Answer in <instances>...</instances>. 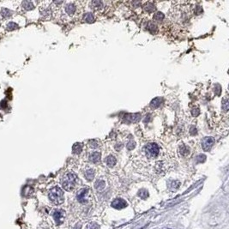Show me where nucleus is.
Returning <instances> with one entry per match:
<instances>
[{
    "instance_id": "412c9836",
    "label": "nucleus",
    "mask_w": 229,
    "mask_h": 229,
    "mask_svg": "<svg viewBox=\"0 0 229 229\" xmlns=\"http://www.w3.org/2000/svg\"><path fill=\"white\" fill-rule=\"evenodd\" d=\"M99 142L97 141V140H95V139L90 140V141L88 142V147L90 149H97L99 147Z\"/></svg>"
},
{
    "instance_id": "aec40b11",
    "label": "nucleus",
    "mask_w": 229,
    "mask_h": 229,
    "mask_svg": "<svg viewBox=\"0 0 229 229\" xmlns=\"http://www.w3.org/2000/svg\"><path fill=\"white\" fill-rule=\"evenodd\" d=\"M161 102H162V99H160V98H155V99H154L151 101V107L153 108H158V107H160V105H161Z\"/></svg>"
},
{
    "instance_id": "4be33fe9",
    "label": "nucleus",
    "mask_w": 229,
    "mask_h": 229,
    "mask_svg": "<svg viewBox=\"0 0 229 229\" xmlns=\"http://www.w3.org/2000/svg\"><path fill=\"white\" fill-rule=\"evenodd\" d=\"M138 196H139L142 199H146L148 197H149V192H148V191L145 190V189H142V190H140L139 192H138Z\"/></svg>"
},
{
    "instance_id": "c756f323",
    "label": "nucleus",
    "mask_w": 229,
    "mask_h": 229,
    "mask_svg": "<svg viewBox=\"0 0 229 229\" xmlns=\"http://www.w3.org/2000/svg\"><path fill=\"white\" fill-rule=\"evenodd\" d=\"M205 158H206L205 155H200L197 156V160L198 162H202V161H204V160H205Z\"/></svg>"
},
{
    "instance_id": "b1692460",
    "label": "nucleus",
    "mask_w": 229,
    "mask_h": 229,
    "mask_svg": "<svg viewBox=\"0 0 229 229\" xmlns=\"http://www.w3.org/2000/svg\"><path fill=\"white\" fill-rule=\"evenodd\" d=\"M222 109L224 110V112H227L228 110V100L227 97L222 100Z\"/></svg>"
},
{
    "instance_id": "7c9ffc66",
    "label": "nucleus",
    "mask_w": 229,
    "mask_h": 229,
    "mask_svg": "<svg viewBox=\"0 0 229 229\" xmlns=\"http://www.w3.org/2000/svg\"><path fill=\"white\" fill-rule=\"evenodd\" d=\"M199 113H200V111H199L198 108H194V109L192 110V115L195 116V117H197Z\"/></svg>"
},
{
    "instance_id": "4468645a",
    "label": "nucleus",
    "mask_w": 229,
    "mask_h": 229,
    "mask_svg": "<svg viewBox=\"0 0 229 229\" xmlns=\"http://www.w3.org/2000/svg\"><path fill=\"white\" fill-rule=\"evenodd\" d=\"M95 187L97 191H102L106 187V182L102 180H99L95 183Z\"/></svg>"
},
{
    "instance_id": "393cba45",
    "label": "nucleus",
    "mask_w": 229,
    "mask_h": 229,
    "mask_svg": "<svg viewBox=\"0 0 229 229\" xmlns=\"http://www.w3.org/2000/svg\"><path fill=\"white\" fill-rule=\"evenodd\" d=\"M135 146H136V144H135V142L132 141V140H130L127 144H126V147H127V149H129V150H131V149H133L134 148H135Z\"/></svg>"
},
{
    "instance_id": "20e7f679",
    "label": "nucleus",
    "mask_w": 229,
    "mask_h": 229,
    "mask_svg": "<svg viewBox=\"0 0 229 229\" xmlns=\"http://www.w3.org/2000/svg\"><path fill=\"white\" fill-rule=\"evenodd\" d=\"M53 219L57 225H61L62 223L65 221V212L63 210H55L53 214Z\"/></svg>"
},
{
    "instance_id": "6e6552de",
    "label": "nucleus",
    "mask_w": 229,
    "mask_h": 229,
    "mask_svg": "<svg viewBox=\"0 0 229 229\" xmlns=\"http://www.w3.org/2000/svg\"><path fill=\"white\" fill-rule=\"evenodd\" d=\"M100 156H101V155H100V153L98 152V151H95V152H93L90 154V155H89V160L91 161L92 163H98L100 160Z\"/></svg>"
},
{
    "instance_id": "f3484780",
    "label": "nucleus",
    "mask_w": 229,
    "mask_h": 229,
    "mask_svg": "<svg viewBox=\"0 0 229 229\" xmlns=\"http://www.w3.org/2000/svg\"><path fill=\"white\" fill-rule=\"evenodd\" d=\"M72 151L76 155H79L83 151V144L82 143H75L72 147Z\"/></svg>"
},
{
    "instance_id": "a211bd4d",
    "label": "nucleus",
    "mask_w": 229,
    "mask_h": 229,
    "mask_svg": "<svg viewBox=\"0 0 229 229\" xmlns=\"http://www.w3.org/2000/svg\"><path fill=\"white\" fill-rule=\"evenodd\" d=\"M147 29L150 32V33H152V34H156L157 33V27L156 25L155 24L152 22H149L147 24Z\"/></svg>"
},
{
    "instance_id": "dca6fc26",
    "label": "nucleus",
    "mask_w": 229,
    "mask_h": 229,
    "mask_svg": "<svg viewBox=\"0 0 229 229\" xmlns=\"http://www.w3.org/2000/svg\"><path fill=\"white\" fill-rule=\"evenodd\" d=\"M165 18V15L163 13L161 12H156L155 15H154V17H153V20L156 23H160V22H162Z\"/></svg>"
},
{
    "instance_id": "2f4dec72",
    "label": "nucleus",
    "mask_w": 229,
    "mask_h": 229,
    "mask_svg": "<svg viewBox=\"0 0 229 229\" xmlns=\"http://www.w3.org/2000/svg\"><path fill=\"white\" fill-rule=\"evenodd\" d=\"M190 133H191V135H195V134H197V129L194 128V127H191V130H190Z\"/></svg>"
},
{
    "instance_id": "f03ea898",
    "label": "nucleus",
    "mask_w": 229,
    "mask_h": 229,
    "mask_svg": "<svg viewBox=\"0 0 229 229\" xmlns=\"http://www.w3.org/2000/svg\"><path fill=\"white\" fill-rule=\"evenodd\" d=\"M49 199L55 205H60L65 201V195L61 188L54 186L49 191Z\"/></svg>"
},
{
    "instance_id": "6ab92c4d",
    "label": "nucleus",
    "mask_w": 229,
    "mask_h": 229,
    "mask_svg": "<svg viewBox=\"0 0 229 229\" xmlns=\"http://www.w3.org/2000/svg\"><path fill=\"white\" fill-rule=\"evenodd\" d=\"M180 153L181 155L186 156L190 154V149L186 145H182L180 147Z\"/></svg>"
},
{
    "instance_id": "0eeeda50",
    "label": "nucleus",
    "mask_w": 229,
    "mask_h": 229,
    "mask_svg": "<svg viewBox=\"0 0 229 229\" xmlns=\"http://www.w3.org/2000/svg\"><path fill=\"white\" fill-rule=\"evenodd\" d=\"M126 206H127V202L122 198H116L112 202V207L116 210H122L126 208Z\"/></svg>"
},
{
    "instance_id": "423d86ee",
    "label": "nucleus",
    "mask_w": 229,
    "mask_h": 229,
    "mask_svg": "<svg viewBox=\"0 0 229 229\" xmlns=\"http://www.w3.org/2000/svg\"><path fill=\"white\" fill-rule=\"evenodd\" d=\"M214 139L212 137H206L202 140V148L204 151H209L213 147Z\"/></svg>"
},
{
    "instance_id": "2eb2a0df",
    "label": "nucleus",
    "mask_w": 229,
    "mask_h": 229,
    "mask_svg": "<svg viewBox=\"0 0 229 229\" xmlns=\"http://www.w3.org/2000/svg\"><path fill=\"white\" fill-rule=\"evenodd\" d=\"M95 15H93L92 13H86V14H84L83 15V21L84 22H86V23H91L93 22H95Z\"/></svg>"
},
{
    "instance_id": "f8f14e48",
    "label": "nucleus",
    "mask_w": 229,
    "mask_h": 229,
    "mask_svg": "<svg viewBox=\"0 0 229 229\" xmlns=\"http://www.w3.org/2000/svg\"><path fill=\"white\" fill-rule=\"evenodd\" d=\"M143 10H144V11L147 12V13H152L155 11V4H152V3H146L144 5H143Z\"/></svg>"
},
{
    "instance_id": "bb28decb",
    "label": "nucleus",
    "mask_w": 229,
    "mask_h": 229,
    "mask_svg": "<svg viewBox=\"0 0 229 229\" xmlns=\"http://www.w3.org/2000/svg\"><path fill=\"white\" fill-rule=\"evenodd\" d=\"M8 29L9 30H12V29H15V28H17V25L16 24H15V23H9L8 24Z\"/></svg>"
},
{
    "instance_id": "9d476101",
    "label": "nucleus",
    "mask_w": 229,
    "mask_h": 229,
    "mask_svg": "<svg viewBox=\"0 0 229 229\" xmlns=\"http://www.w3.org/2000/svg\"><path fill=\"white\" fill-rule=\"evenodd\" d=\"M65 12L69 15H73L76 12V6L72 3L66 4L65 6Z\"/></svg>"
},
{
    "instance_id": "9b49d317",
    "label": "nucleus",
    "mask_w": 229,
    "mask_h": 229,
    "mask_svg": "<svg viewBox=\"0 0 229 229\" xmlns=\"http://www.w3.org/2000/svg\"><path fill=\"white\" fill-rule=\"evenodd\" d=\"M90 8L94 11H100L103 8V3L101 1H93L90 4Z\"/></svg>"
},
{
    "instance_id": "f257e3e1",
    "label": "nucleus",
    "mask_w": 229,
    "mask_h": 229,
    "mask_svg": "<svg viewBox=\"0 0 229 229\" xmlns=\"http://www.w3.org/2000/svg\"><path fill=\"white\" fill-rule=\"evenodd\" d=\"M77 182H78V178L76 173H74L73 172H68L63 177L61 184L65 190L70 191L76 187Z\"/></svg>"
},
{
    "instance_id": "5701e85b",
    "label": "nucleus",
    "mask_w": 229,
    "mask_h": 229,
    "mask_svg": "<svg viewBox=\"0 0 229 229\" xmlns=\"http://www.w3.org/2000/svg\"><path fill=\"white\" fill-rule=\"evenodd\" d=\"M23 7L25 8L26 10H32L33 8H34V4L33 3H31L29 1H25V2H23Z\"/></svg>"
},
{
    "instance_id": "cd10ccee",
    "label": "nucleus",
    "mask_w": 229,
    "mask_h": 229,
    "mask_svg": "<svg viewBox=\"0 0 229 229\" xmlns=\"http://www.w3.org/2000/svg\"><path fill=\"white\" fill-rule=\"evenodd\" d=\"M11 12L9 11L8 10H6V9H3L2 10V15L4 16V17H6V16H10L11 15V14H10Z\"/></svg>"
},
{
    "instance_id": "473e14b6",
    "label": "nucleus",
    "mask_w": 229,
    "mask_h": 229,
    "mask_svg": "<svg viewBox=\"0 0 229 229\" xmlns=\"http://www.w3.org/2000/svg\"><path fill=\"white\" fill-rule=\"evenodd\" d=\"M75 229H80V227H75Z\"/></svg>"
},
{
    "instance_id": "7ed1b4c3",
    "label": "nucleus",
    "mask_w": 229,
    "mask_h": 229,
    "mask_svg": "<svg viewBox=\"0 0 229 229\" xmlns=\"http://www.w3.org/2000/svg\"><path fill=\"white\" fill-rule=\"evenodd\" d=\"M143 151L145 153L146 156L149 158V159H154V158H156L159 155V153H160V147L156 143H149L144 147Z\"/></svg>"
},
{
    "instance_id": "39448f33",
    "label": "nucleus",
    "mask_w": 229,
    "mask_h": 229,
    "mask_svg": "<svg viewBox=\"0 0 229 229\" xmlns=\"http://www.w3.org/2000/svg\"><path fill=\"white\" fill-rule=\"evenodd\" d=\"M89 190L88 188H83L80 191L77 192L76 195V198L78 200V202L81 203H86L87 202V197H88Z\"/></svg>"
},
{
    "instance_id": "a878e982",
    "label": "nucleus",
    "mask_w": 229,
    "mask_h": 229,
    "mask_svg": "<svg viewBox=\"0 0 229 229\" xmlns=\"http://www.w3.org/2000/svg\"><path fill=\"white\" fill-rule=\"evenodd\" d=\"M180 186V182L179 181H172V184H170V188L171 189H177V188H179Z\"/></svg>"
},
{
    "instance_id": "c85d7f7f",
    "label": "nucleus",
    "mask_w": 229,
    "mask_h": 229,
    "mask_svg": "<svg viewBox=\"0 0 229 229\" xmlns=\"http://www.w3.org/2000/svg\"><path fill=\"white\" fill-rule=\"evenodd\" d=\"M194 12L197 14V15H200V14H202V9L201 6H197L196 9H195Z\"/></svg>"
},
{
    "instance_id": "ddd939ff",
    "label": "nucleus",
    "mask_w": 229,
    "mask_h": 229,
    "mask_svg": "<svg viewBox=\"0 0 229 229\" xmlns=\"http://www.w3.org/2000/svg\"><path fill=\"white\" fill-rule=\"evenodd\" d=\"M95 172L94 169H88L85 173H84V177L86 178V180H88V181H91L94 178H95Z\"/></svg>"
},
{
    "instance_id": "1a4fd4ad",
    "label": "nucleus",
    "mask_w": 229,
    "mask_h": 229,
    "mask_svg": "<svg viewBox=\"0 0 229 229\" xmlns=\"http://www.w3.org/2000/svg\"><path fill=\"white\" fill-rule=\"evenodd\" d=\"M105 162H106V164L107 165V167H109V168H113L116 163H117V159H116V157L114 155H108V156L106 158V160H105Z\"/></svg>"
}]
</instances>
